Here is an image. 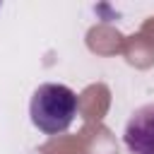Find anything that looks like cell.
<instances>
[{"label": "cell", "instance_id": "1", "mask_svg": "<svg viewBox=\"0 0 154 154\" xmlns=\"http://www.w3.org/2000/svg\"><path fill=\"white\" fill-rule=\"evenodd\" d=\"M29 116L31 123L46 135L65 132L77 116V94L65 84H41L31 94Z\"/></svg>", "mask_w": 154, "mask_h": 154}, {"label": "cell", "instance_id": "2", "mask_svg": "<svg viewBox=\"0 0 154 154\" xmlns=\"http://www.w3.org/2000/svg\"><path fill=\"white\" fill-rule=\"evenodd\" d=\"M123 142L132 154H154V103L132 111L123 130Z\"/></svg>", "mask_w": 154, "mask_h": 154}]
</instances>
